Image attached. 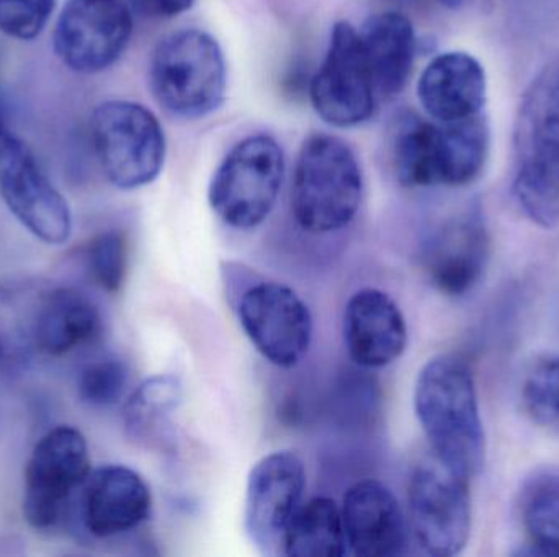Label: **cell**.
Instances as JSON below:
<instances>
[{
  "mask_svg": "<svg viewBox=\"0 0 559 557\" xmlns=\"http://www.w3.org/2000/svg\"><path fill=\"white\" fill-rule=\"evenodd\" d=\"M56 0H0V32L29 41L48 25Z\"/></svg>",
  "mask_w": 559,
  "mask_h": 557,
  "instance_id": "obj_28",
  "label": "cell"
},
{
  "mask_svg": "<svg viewBox=\"0 0 559 557\" xmlns=\"http://www.w3.org/2000/svg\"><path fill=\"white\" fill-rule=\"evenodd\" d=\"M466 477L436 457L414 470L409 484L411 529L430 556L459 555L472 533V499Z\"/></svg>",
  "mask_w": 559,
  "mask_h": 557,
  "instance_id": "obj_9",
  "label": "cell"
},
{
  "mask_svg": "<svg viewBox=\"0 0 559 557\" xmlns=\"http://www.w3.org/2000/svg\"><path fill=\"white\" fill-rule=\"evenodd\" d=\"M522 398L537 424L559 431V355L544 356L528 370Z\"/></svg>",
  "mask_w": 559,
  "mask_h": 557,
  "instance_id": "obj_25",
  "label": "cell"
},
{
  "mask_svg": "<svg viewBox=\"0 0 559 557\" xmlns=\"http://www.w3.org/2000/svg\"><path fill=\"white\" fill-rule=\"evenodd\" d=\"M236 314L249 342L272 365L293 368L308 355L314 319L305 300L286 284H251L239 294Z\"/></svg>",
  "mask_w": 559,
  "mask_h": 557,
  "instance_id": "obj_10",
  "label": "cell"
},
{
  "mask_svg": "<svg viewBox=\"0 0 559 557\" xmlns=\"http://www.w3.org/2000/svg\"><path fill=\"white\" fill-rule=\"evenodd\" d=\"M316 113L335 128H352L373 117L380 100L361 49L360 36L348 22L335 23L328 55L311 81Z\"/></svg>",
  "mask_w": 559,
  "mask_h": 557,
  "instance_id": "obj_11",
  "label": "cell"
},
{
  "mask_svg": "<svg viewBox=\"0 0 559 557\" xmlns=\"http://www.w3.org/2000/svg\"><path fill=\"white\" fill-rule=\"evenodd\" d=\"M390 150L394 172L403 185H468L488 159V123L481 114L432 123L404 113L391 130Z\"/></svg>",
  "mask_w": 559,
  "mask_h": 557,
  "instance_id": "obj_2",
  "label": "cell"
},
{
  "mask_svg": "<svg viewBox=\"0 0 559 557\" xmlns=\"http://www.w3.org/2000/svg\"><path fill=\"white\" fill-rule=\"evenodd\" d=\"M347 548L360 557H391L406 546V520L393 491L377 480L355 483L341 507Z\"/></svg>",
  "mask_w": 559,
  "mask_h": 557,
  "instance_id": "obj_17",
  "label": "cell"
},
{
  "mask_svg": "<svg viewBox=\"0 0 559 557\" xmlns=\"http://www.w3.org/2000/svg\"><path fill=\"white\" fill-rule=\"evenodd\" d=\"M91 136L102 170L118 189H141L163 172L166 136L144 105L104 101L92 113Z\"/></svg>",
  "mask_w": 559,
  "mask_h": 557,
  "instance_id": "obj_7",
  "label": "cell"
},
{
  "mask_svg": "<svg viewBox=\"0 0 559 557\" xmlns=\"http://www.w3.org/2000/svg\"><path fill=\"white\" fill-rule=\"evenodd\" d=\"M348 356L361 368H386L406 352V317L396 301L377 288H361L348 298L342 317Z\"/></svg>",
  "mask_w": 559,
  "mask_h": 557,
  "instance_id": "obj_16",
  "label": "cell"
},
{
  "mask_svg": "<svg viewBox=\"0 0 559 557\" xmlns=\"http://www.w3.org/2000/svg\"><path fill=\"white\" fill-rule=\"evenodd\" d=\"M489 238L478 213L450 219L433 235L427 271L443 293L460 296L472 290L488 264Z\"/></svg>",
  "mask_w": 559,
  "mask_h": 557,
  "instance_id": "obj_19",
  "label": "cell"
},
{
  "mask_svg": "<svg viewBox=\"0 0 559 557\" xmlns=\"http://www.w3.org/2000/svg\"><path fill=\"white\" fill-rule=\"evenodd\" d=\"M364 177L347 143L331 134H311L302 143L292 189L296 222L312 234L347 228L360 208Z\"/></svg>",
  "mask_w": 559,
  "mask_h": 557,
  "instance_id": "obj_4",
  "label": "cell"
},
{
  "mask_svg": "<svg viewBox=\"0 0 559 557\" xmlns=\"http://www.w3.org/2000/svg\"><path fill=\"white\" fill-rule=\"evenodd\" d=\"M100 334V313L87 294L75 288L43 287L35 319L38 355H66L95 342Z\"/></svg>",
  "mask_w": 559,
  "mask_h": 557,
  "instance_id": "obj_20",
  "label": "cell"
},
{
  "mask_svg": "<svg viewBox=\"0 0 559 557\" xmlns=\"http://www.w3.org/2000/svg\"><path fill=\"white\" fill-rule=\"evenodd\" d=\"M306 468L293 451L265 455L252 467L245 504V529L264 556L283 555L286 532L302 506Z\"/></svg>",
  "mask_w": 559,
  "mask_h": 557,
  "instance_id": "obj_14",
  "label": "cell"
},
{
  "mask_svg": "<svg viewBox=\"0 0 559 557\" xmlns=\"http://www.w3.org/2000/svg\"><path fill=\"white\" fill-rule=\"evenodd\" d=\"M128 378L127 365L117 356L94 360L79 375V398L92 408H110L123 398Z\"/></svg>",
  "mask_w": 559,
  "mask_h": 557,
  "instance_id": "obj_27",
  "label": "cell"
},
{
  "mask_svg": "<svg viewBox=\"0 0 559 557\" xmlns=\"http://www.w3.org/2000/svg\"><path fill=\"white\" fill-rule=\"evenodd\" d=\"M195 0H134V5L150 16L173 19L192 9Z\"/></svg>",
  "mask_w": 559,
  "mask_h": 557,
  "instance_id": "obj_29",
  "label": "cell"
},
{
  "mask_svg": "<svg viewBox=\"0 0 559 557\" xmlns=\"http://www.w3.org/2000/svg\"><path fill=\"white\" fill-rule=\"evenodd\" d=\"M522 522L540 555L559 556V471H544L522 493Z\"/></svg>",
  "mask_w": 559,
  "mask_h": 557,
  "instance_id": "obj_24",
  "label": "cell"
},
{
  "mask_svg": "<svg viewBox=\"0 0 559 557\" xmlns=\"http://www.w3.org/2000/svg\"><path fill=\"white\" fill-rule=\"evenodd\" d=\"M514 193L542 228L559 222V59L545 69L522 101L515 131Z\"/></svg>",
  "mask_w": 559,
  "mask_h": 557,
  "instance_id": "obj_3",
  "label": "cell"
},
{
  "mask_svg": "<svg viewBox=\"0 0 559 557\" xmlns=\"http://www.w3.org/2000/svg\"><path fill=\"white\" fill-rule=\"evenodd\" d=\"M0 195L12 215L46 244H64L72 232L68 202L28 147L0 130Z\"/></svg>",
  "mask_w": 559,
  "mask_h": 557,
  "instance_id": "obj_12",
  "label": "cell"
},
{
  "mask_svg": "<svg viewBox=\"0 0 559 557\" xmlns=\"http://www.w3.org/2000/svg\"><path fill=\"white\" fill-rule=\"evenodd\" d=\"M358 36L378 98L396 97L413 71L416 52L413 23L400 12L378 13L365 22Z\"/></svg>",
  "mask_w": 559,
  "mask_h": 557,
  "instance_id": "obj_21",
  "label": "cell"
},
{
  "mask_svg": "<svg viewBox=\"0 0 559 557\" xmlns=\"http://www.w3.org/2000/svg\"><path fill=\"white\" fill-rule=\"evenodd\" d=\"M79 520L92 538L107 540L143 525L153 509L146 481L128 467L107 464L88 474L78 494Z\"/></svg>",
  "mask_w": 559,
  "mask_h": 557,
  "instance_id": "obj_15",
  "label": "cell"
},
{
  "mask_svg": "<svg viewBox=\"0 0 559 557\" xmlns=\"http://www.w3.org/2000/svg\"><path fill=\"white\" fill-rule=\"evenodd\" d=\"M348 552L341 507L329 497L302 502L289 523L283 555L342 557Z\"/></svg>",
  "mask_w": 559,
  "mask_h": 557,
  "instance_id": "obj_23",
  "label": "cell"
},
{
  "mask_svg": "<svg viewBox=\"0 0 559 557\" xmlns=\"http://www.w3.org/2000/svg\"><path fill=\"white\" fill-rule=\"evenodd\" d=\"M150 84L157 104L176 117L197 120L213 113L226 94L218 41L197 28L170 33L154 49Z\"/></svg>",
  "mask_w": 559,
  "mask_h": 557,
  "instance_id": "obj_5",
  "label": "cell"
},
{
  "mask_svg": "<svg viewBox=\"0 0 559 557\" xmlns=\"http://www.w3.org/2000/svg\"><path fill=\"white\" fill-rule=\"evenodd\" d=\"M285 156L277 141L255 134L236 144L210 183V206L229 228H258L277 205Z\"/></svg>",
  "mask_w": 559,
  "mask_h": 557,
  "instance_id": "obj_6",
  "label": "cell"
},
{
  "mask_svg": "<svg viewBox=\"0 0 559 557\" xmlns=\"http://www.w3.org/2000/svg\"><path fill=\"white\" fill-rule=\"evenodd\" d=\"M87 441L78 428L59 425L39 438L23 476V517L35 530H49L92 473Z\"/></svg>",
  "mask_w": 559,
  "mask_h": 557,
  "instance_id": "obj_8",
  "label": "cell"
},
{
  "mask_svg": "<svg viewBox=\"0 0 559 557\" xmlns=\"http://www.w3.org/2000/svg\"><path fill=\"white\" fill-rule=\"evenodd\" d=\"M133 16L123 0H68L52 35L56 56L72 71L97 74L123 55Z\"/></svg>",
  "mask_w": 559,
  "mask_h": 557,
  "instance_id": "obj_13",
  "label": "cell"
},
{
  "mask_svg": "<svg viewBox=\"0 0 559 557\" xmlns=\"http://www.w3.org/2000/svg\"><path fill=\"white\" fill-rule=\"evenodd\" d=\"M442 5L449 7V9H459L460 5H463L465 0H439Z\"/></svg>",
  "mask_w": 559,
  "mask_h": 557,
  "instance_id": "obj_30",
  "label": "cell"
},
{
  "mask_svg": "<svg viewBox=\"0 0 559 557\" xmlns=\"http://www.w3.org/2000/svg\"><path fill=\"white\" fill-rule=\"evenodd\" d=\"M417 95L424 110L439 123L476 117L486 101L485 69L468 52H443L424 69Z\"/></svg>",
  "mask_w": 559,
  "mask_h": 557,
  "instance_id": "obj_18",
  "label": "cell"
},
{
  "mask_svg": "<svg viewBox=\"0 0 559 557\" xmlns=\"http://www.w3.org/2000/svg\"><path fill=\"white\" fill-rule=\"evenodd\" d=\"M417 421L433 457L466 480L485 467L486 441L472 370L455 355L429 360L414 388Z\"/></svg>",
  "mask_w": 559,
  "mask_h": 557,
  "instance_id": "obj_1",
  "label": "cell"
},
{
  "mask_svg": "<svg viewBox=\"0 0 559 557\" xmlns=\"http://www.w3.org/2000/svg\"><path fill=\"white\" fill-rule=\"evenodd\" d=\"M85 264L92 281L108 293L123 287L128 268V245L117 231L100 232L91 239L85 249Z\"/></svg>",
  "mask_w": 559,
  "mask_h": 557,
  "instance_id": "obj_26",
  "label": "cell"
},
{
  "mask_svg": "<svg viewBox=\"0 0 559 557\" xmlns=\"http://www.w3.org/2000/svg\"><path fill=\"white\" fill-rule=\"evenodd\" d=\"M182 401V386L174 376L146 379L128 399L123 419L128 437L147 448L164 447L173 431V415Z\"/></svg>",
  "mask_w": 559,
  "mask_h": 557,
  "instance_id": "obj_22",
  "label": "cell"
}]
</instances>
